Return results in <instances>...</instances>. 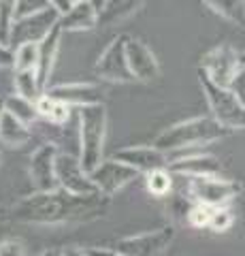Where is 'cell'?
Listing matches in <instances>:
<instances>
[{
  "mask_svg": "<svg viewBox=\"0 0 245 256\" xmlns=\"http://www.w3.org/2000/svg\"><path fill=\"white\" fill-rule=\"evenodd\" d=\"M111 207V198L92 192L75 194L64 188L34 192L19 198L11 207V220L32 226H68V224H90L105 218Z\"/></svg>",
  "mask_w": 245,
  "mask_h": 256,
  "instance_id": "obj_1",
  "label": "cell"
},
{
  "mask_svg": "<svg viewBox=\"0 0 245 256\" xmlns=\"http://www.w3.org/2000/svg\"><path fill=\"white\" fill-rule=\"evenodd\" d=\"M233 130L218 122L213 116H199V118H190L184 122H177L158 134L152 146L158 150L167 152H177L186 148H203L209 146L213 141H220L228 137Z\"/></svg>",
  "mask_w": 245,
  "mask_h": 256,
  "instance_id": "obj_2",
  "label": "cell"
},
{
  "mask_svg": "<svg viewBox=\"0 0 245 256\" xmlns=\"http://www.w3.org/2000/svg\"><path fill=\"white\" fill-rule=\"evenodd\" d=\"M79 124V158L83 169L92 173L105 160V141L109 130V114L105 102L77 109Z\"/></svg>",
  "mask_w": 245,
  "mask_h": 256,
  "instance_id": "obj_3",
  "label": "cell"
},
{
  "mask_svg": "<svg viewBox=\"0 0 245 256\" xmlns=\"http://www.w3.org/2000/svg\"><path fill=\"white\" fill-rule=\"evenodd\" d=\"M199 82H201L205 98H207L211 116L222 126L231 128V130H245V105L239 100V96L231 88H222L213 84L201 70H199Z\"/></svg>",
  "mask_w": 245,
  "mask_h": 256,
  "instance_id": "obj_4",
  "label": "cell"
},
{
  "mask_svg": "<svg viewBox=\"0 0 245 256\" xmlns=\"http://www.w3.org/2000/svg\"><path fill=\"white\" fill-rule=\"evenodd\" d=\"M173 242H175V226L167 224L145 233L120 237L111 248L126 256H167Z\"/></svg>",
  "mask_w": 245,
  "mask_h": 256,
  "instance_id": "obj_5",
  "label": "cell"
},
{
  "mask_svg": "<svg viewBox=\"0 0 245 256\" xmlns=\"http://www.w3.org/2000/svg\"><path fill=\"white\" fill-rule=\"evenodd\" d=\"M239 68H241V54L228 43H222L209 50L201 58V66H199L201 73H205L213 84L222 88L233 86Z\"/></svg>",
  "mask_w": 245,
  "mask_h": 256,
  "instance_id": "obj_6",
  "label": "cell"
},
{
  "mask_svg": "<svg viewBox=\"0 0 245 256\" xmlns=\"http://www.w3.org/2000/svg\"><path fill=\"white\" fill-rule=\"evenodd\" d=\"M126 41H128V34H117L115 38H111V43L102 50L96 64H94V75L98 79L111 82V84L134 82L128 60H126Z\"/></svg>",
  "mask_w": 245,
  "mask_h": 256,
  "instance_id": "obj_7",
  "label": "cell"
},
{
  "mask_svg": "<svg viewBox=\"0 0 245 256\" xmlns=\"http://www.w3.org/2000/svg\"><path fill=\"white\" fill-rule=\"evenodd\" d=\"M186 192L196 203H205L209 207L228 205L239 194V184L233 180H224L220 175H209V178H186Z\"/></svg>",
  "mask_w": 245,
  "mask_h": 256,
  "instance_id": "obj_8",
  "label": "cell"
},
{
  "mask_svg": "<svg viewBox=\"0 0 245 256\" xmlns=\"http://www.w3.org/2000/svg\"><path fill=\"white\" fill-rule=\"evenodd\" d=\"M60 11L49 6L45 11H38L32 15H23V18H17L13 22L11 28V47H17L21 43H41L43 38L49 34L60 24Z\"/></svg>",
  "mask_w": 245,
  "mask_h": 256,
  "instance_id": "obj_9",
  "label": "cell"
},
{
  "mask_svg": "<svg viewBox=\"0 0 245 256\" xmlns=\"http://www.w3.org/2000/svg\"><path fill=\"white\" fill-rule=\"evenodd\" d=\"M60 148L53 143H41L32 154L28 162V178L30 186L34 192H45L58 188V171H56V158Z\"/></svg>",
  "mask_w": 245,
  "mask_h": 256,
  "instance_id": "obj_10",
  "label": "cell"
},
{
  "mask_svg": "<svg viewBox=\"0 0 245 256\" xmlns=\"http://www.w3.org/2000/svg\"><path fill=\"white\" fill-rule=\"evenodd\" d=\"M139 175L141 173L137 169H132V166L122 162V160H115L111 156V158L102 160L96 169L90 173V178H92L94 186H96V190L100 192V194L113 198L117 192L124 190L130 182L137 180Z\"/></svg>",
  "mask_w": 245,
  "mask_h": 256,
  "instance_id": "obj_11",
  "label": "cell"
},
{
  "mask_svg": "<svg viewBox=\"0 0 245 256\" xmlns=\"http://www.w3.org/2000/svg\"><path fill=\"white\" fill-rule=\"evenodd\" d=\"M56 171H58L60 188L75 192V194H92V192H98L90 178V173L83 169L81 158H79L77 152L60 150L58 158H56Z\"/></svg>",
  "mask_w": 245,
  "mask_h": 256,
  "instance_id": "obj_12",
  "label": "cell"
},
{
  "mask_svg": "<svg viewBox=\"0 0 245 256\" xmlns=\"http://www.w3.org/2000/svg\"><path fill=\"white\" fill-rule=\"evenodd\" d=\"M126 60H128L134 82L152 84L160 77V62L141 38L128 36V41H126Z\"/></svg>",
  "mask_w": 245,
  "mask_h": 256,
  "instance_id": "obj_13",
  "label": "cell"
},
{
  "mask_svg": "<svg viewBox=\"0 0 245 256\" xmlns=\"http://www.w3.org/2000/svg\"><path fill=\"white\" fill-rule=\"evenodd\" d=\"M45 92L49 96H53V98L66 102V105L75 107V109L105 102V92H102V88L92 84V82H68V84L47 86Z\"/></svg>",
  "mask_w": 245,
  "mask_h": 256,
  "instance_id": "obj_14",
  "label": "cell"
},
{
  "mask_svg": "<svg viewBox=\"0 0 245 256\" xmlns=\"http://www.w3.org/2000/svg\"><path fill=\"white\" fill-rule=\"evenodd\" d=\"M115 160H122L132 169H137L141 175H145L154 169H162L169 166V156L167 152L158 150L156 146H128L122 148L113 154Z\"/></svg>",
  "mask_w": 245,
  "mask_h": 256,
  "instance_id": "obj_15",
  "label": "cell"
},
{
  "mask_svg": "<svg viewBox=\"0 0 245 256\" xmlns=\"http://www.w3.org/2000/svg\"><path fill=\"white\" fill-rule=\"evenodd\" d=\"M169 171L173 175H181V178H209V175L222 173V164L216 156L196 152V154H190L186 158L171 160Z\"/></svg>",
  "mask_w": 245,
  "mask_h": 256,
  "instance_id": "obj_16",
  "label": "cell"
},
{
  "mask_svg": "<svg viewBox=\"0 0 245 256\" xmlns=\"http://www.w3.org/2000/svg\"><path fill=\"white\" fill-rule=\"evenodd\" d=\"M60 28L64 32H85L98 28V9L92 0H79L60 15Z\"/></svg>",
  "mask_w": 245,
  "mask_h": 256,
  "instance_id": "obj_17",
  "label": "cell"
},
{
  "mask_svg": "<svg viewBox=\"0 0 245 256\" xmlns=\"http://www.w3.org/2000/svg\"><path fill=\"white\" fill-rule=\"evenodd\" d=\"M62 34H64V30H62L60 24H58V26L53 28L41 43H38L36 75H38V79H41L43 90H47V86H49V77H51V73H53V66H56V60H58V54H60Z\"/></svg>",
  "mask_w": 245,
  "mask_h": 256,
  "instance_id": "obj_18",
  "label": "cell"
},
{
  "mask_svg": "<svg viewBox=\"0 0 245 256\" xmlns=\"http://www.w3.org/2000/svg\"><path fill=\"white\" fill-rule=\"evenodd\" d=\"M30 141H34L32 126H28L26 122H21V120H17L4 109L2 118H0V146L11 148V150H21Z\"/></svg>",
  "mask_w": 245,
  "mask_h": 256,
  "instance_id": "obj_19",
  "label": "cell"
},
{
  "mask_svg": "<svg viewBox=\"0 0 245 256\" xmlns=\"http://www.w3.org/2000/svg\"><path fill=\"white\" fill-rule=\"evenodd\" d=\"M143 4L145 0H107V4L98 13V26L100 28L117 26V24L132 18Z\"/></svg>",
  "mask_w": 245,
  "mask_h": 256,
  "instance_id": "obj_20",
  "label": "cell"
},
{
  "mask_svg": "<svg viewBox=\"0 0 245 256\" xmlns=\"http://www.w3.org/2000/svg\"><path fill=\"white\" fill-rule=\"evenodd\" d=\"M13 92L28 100H36L45 92L41 86V79L36 75V68L13 70Z\"/></svg>",
  "mask_w": 245,
  "mask_h": 256,
  "instance_id": "obj_21",
  "label": "cell"
},
{
  "mask_svg": "<svg viewBox=\"0 0 245 256\" xmlns=\"http://www.w3.org/2000/svg\"><path fill=\"white\" fill-rule=\"evenodd\" d=\"M203 2L226 22L245 28V0H203Z\"/></svg>",
  "mask_w": 245,
  "mask_h": 256,
  "instance_id": "obj_22",
  "label": "cell"
},
{
  "mask_svg": "<svg viewBox=\"0 0 245 256\" xmlns=\"http://www.w3.org/2000/svg\"><path fill=\"white\" fill-rule=\"evenodd\" d=\"M173 180H175V175L169 171V166L154 169L145 173V188L156 198H169L173 192Z\"/></svg>",
  "mask_w": 245,
  "mask_h": 256,
  "instance_id": "obj_23",
  "label": "cell"
},
{
  "mask_svg": "<svg viewBox=\"0 0 245 256\" xmlns=\"http://www.w3.org/2000/svg\"><path fill=\"white\" fill-rule=\"evenodd\" d=\"M4 109L9 111V114H13L17 120H21V122H26L28 126H32L36 120L41 118L38 111H36L34 100H28V98H23V96L15 94V92L4 96Z\"/></svg>",
  "mask_w": 245,
  "mask_h": 256,
  "instance_id": "obj_24",
  "label": "cell"
},
{
  "mask_svg": "<svg viewBox=\"0 0 245 256\" xmlns=\"http://www.w3.org/2000/svg\"><path fill=\"white\" fill-rule=\"evenodd\" d=\"M15 50V62H13V70H28V68H36L38 64V43H21Z\"/></svg>",
  "mask_w": 245,
  "mask_h": 256,
  "instance_id": "obj_25",
  "label": "cell"
},
{
  "mask_svg": "<svg viewBox=\"0 0 245 256\" xmlns=\"http://www.w3.org/2000/svg\"><path fill=\"white\" fill-rule=\"evenodd\" d=\"M15 9H17V0H0V41L6 43V45L11 41Z\"/></svg>",
  "mask_w": 245,
  "mask_h": 256,
  "instance_id": "obj_26",
  "label": "cell"
},
{
  "mask_svg": "<svg viewBox=\"0 0 245 256\" xmlns=\"http://www.w3.org/2000/svg\"><path fill=\"white\" fill-rule=\"evenodd\" d=\"M233 222H235V216L231 210H228V205L213 207L211 220H209V228L213 233H226V230L233 226Z\"/></svg>",
  "mask_w": 245,
  "mask_h": 256,
  "instance_id": "obj_27",
  "label": "cell"
},
{
  "mask_svg": "<svg viewBox=\"0 0 245 256\" xmlns=\"http://www.w3.org/2000/svg\"><path fill=\"white\" fill-rule=\"evenodd\" d=\"M211 212H213V207L194 201L192 207H190V212H188V226H192V228H209Z\"/></svg>",
  "mask_w": 245,
  "mask_h": 256,
  "instance_id": "obj_28",
  "label": "cell"
},
{
  "mask_svg": "<svg viewBox=\"0 0 245 256\" xmlns=\"http://www.w3.org/2000/svg\"><path fill=\"white\" fill-rule=\"evenodd\" d=\"M49 0H17V9H15V20L23 18V15H32L38 11L49 9Z\"/></svg>",
  "mask_w": 245,
  "mask_h": 256,
  "instance_id": "obj_29",
  "label": "cell"
},
{
  "mask_svg": "<svg viewBox=\"0 0 245 256\" xmlns=\"http://www.w3.org/2000/svg\"><path fill=\"white\" fill-rule=\"evenodd\" d=\"M0 256H26V244L19 237H6L0 242Z\"/></svg>",
  "mask_w": 245,
  "mask_h": 256,
  "instance_id": "obj_30",
  "label": "cell"
},
{
  "mask_svg": "<svg viewBox=\"0 0 245 256\" xmlns=\"http://www.w3.org/2000/svg\"><path fill=\"white\" fill-rule=\"evenodd\" d=\"M15 62V50L11 45L0 41V68H13Z\"/></svg>",
  "mask_w": 245,
  "mask_h": 256,
  "instance_id": "obj_31",
  "label": "cell"
},
{
  "mask_svg": "<svg viewBox=\"0 0 245 256\" xmlns=\"http://www.w3.org/2000/svg\"><path fill=\"white\" fill-rule=\"evenodd\" d=\"M231 90L239 96V100L245 105V64L239 68V73H237V77H235V82H233V86H231Z\"/></svg>",
  "mask_w": 245,
  "mask_h": 256,
  "instance_id": "obj_32",
  "label": "cell"
},
{
  "mask_svg": "<svg viewBox=\"0 0 245 256\" xmlns=\"http://www.w3.org/2000/svg\"><path fill=\"white\" fill-rule=\"evenodd\" d=\"M88 252H90L92 256H126V254H122V252H117L115 248H98V246H90Z\"/></svg>",
  "mask_w": 245,
  "mask_h": 256,
  "instance_id": "obj_33",
  "label": "cell"
},
{
  "mask_svg": "<svg viewBox=\"0 0 245 256\" xmlns=\"http://www.w3.org/2000/svg\"><path fill=\"white\" fill-rule=\"evenodd\" d=\"M60 252L62 256H92L88 252V248H79V246H64L60 248Z\"/></svg>",
  "mask_w": 245,
  "mask_h": 256,
  "instance_id": "obj_34",
  "label": "cell"
},
{
  "mask_svg": "<svg viewBox=\"0 0 245 256\" xmlns=\"http://www.w3.org/2000/svg\"><path fill=\"white\" fill-rule=\"evenodd\" d=\"M49 4L53 9H58L60 13H66L70 6H73V0H49Z\"/></svg>",
  "mask_w": 245,
  "mask_h": 256,
  "instance_id": "obj_35",
  "label": "cell"
},
{
  "mask_svg": "<svg viewBox=\"0 0 245 256\" xmlns=\"http://www.w3.org/2000/svg\"><path fill=\"white\" fill-rule=\"evenodd\" d=\"M36 256H62V252H60V248H47V250H43Z\"/></svg>",
  "mask_w": 245,
  "mask_h": 256,
  "instance_id": "obj_36",
  "label": "cell"
},
{
  "mask_svg": "<svg viewBox=\"0 0 245 256\" xmlns=\"http://www.w3.org/2000/svg\"><path fill=\"white\" fill-rule=\"evenodd\" d=\"M92 2H94V6H96V9H98V13H100V9H102V6L107 4V0H92Z\"/></svg>",
  "mask_w": 245,
  "mask_h": 256,
  "instance_id": "obj_37",
  "label": "cell"
},
{
  "mask_svg": "<svg viewBox=\"0 0 245 256\" xmlns=\"http://www.w3.org/2000/svg\"><path fill=\"white\" fill-rule=\"evenodd\" d=\"M4 114V96H0V118Z\"/></svg>",
  "mask_w": 245,
  "mask_h": 256,
  "instance_id": "obj_38",
  "label": "cell"
},
{
  "mask_svg": "<svg viewBox=\"0 0 245 256\" xmlns=\"http://www.w3.org/2000/svg\"><path fill=\"white\" fill-rule=\"evenodd\" d=\"M243 64H245V52L241 54V66H243Z\"/></svg>",
  "mask_w": 245,
  "mask_h": 256,
  "instance_id": "obj_39",
  "label": "cell"
},
{
  "mask_svg": "<svg viewBox=\"0 0 245 256\" xmlns=\"http://www.w3.org/2000/svg\"><path fill=\"white\" fill-rule=\"evenodd\" d=\"M73 2H79V0H73Z\"/></svg>",
  "mask_w": 245,
  "mask_h": 256,
  "instance_id": "obj_40",
  "label": "cell"
}]
</instances>
